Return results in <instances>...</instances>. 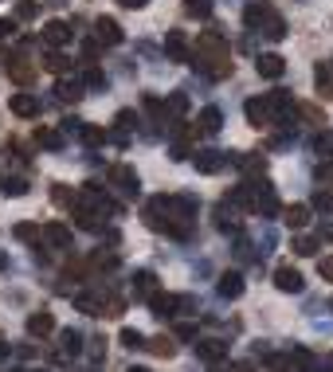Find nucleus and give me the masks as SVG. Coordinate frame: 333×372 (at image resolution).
<instances>
[{"label": "nucleus", "instance_id": "obj_1", "mask_svg": "<svg viewBox=\"0 0 333 372\" xmlns=\"http://www.w3.org/2000/svg\"><path fill=\"white\" fill-rule=\"evenodd\" d=\"M197 208L200 200L197 196H153V200L146 204V223L153 231H165V236L173 239H188L192 236V220H197Z\"/></svg>", "mask_w": 333, "mask_h": 372}, {"label": "nucleus", "instance_id": "obj_2", "mask_svg": "<svg viewBox=\"0 0 333 372\" xmlns=\"http://www.w3.org/2000/svg\"><path fill=\"white\" fill-rule=\"evenodd\" d=\"M192 67H197L204 79H212V83L228 79V75H231L228 40H223L220 32H200V35H197V47H192Z\"/></svg>", "mask_w": 333, "mask_h": 372}, {"label": "nucleus", "instance_id": "obj_3", "mask_svg": "<svg viewBox=\"0 0 333 372\" xmlns=\"http://www.w3.org/2000/svg\"><path fill=\"white\" fill-rule=\"evenodd\" d=\"M243 188H247V211H255V216H263V220H271V216L282 211L279 192H274L267 180H243Z\"/></svg>", "mask_w": 333, "mask_h": 372}, {"label": "nucleus", "instance_id": "obj_4", "mask_svg": "<svg viewBox=\"0 0 333 372\" xmlns=\"http://www.w3.org/2000/svg\"><path fill=\"white\" fill-rule=\"evenodd\" d=\"M149 310H153V318H177L180 310H197V298H188V294H153L149 298Z\"/></svg>", "mask_w": 333, "mask_h": 372}, {"label": "nucleus", "instance_id": "obj_5", "mask_svg": "<svg viewBox=\"0 0 333 372\" xmlns=\"http://www.w3.org/2000/svg\"><path fill=\"white\" fill-rule=\"evenodd\" d=\"M243 114H247V122H251L255 129H271V126H274V110H271V98H267V94H255V98H247Z\"/></svg>", "mask_w": 333, "mask_h": 372}, {"label": "nucleus", "instance_id": "obj_6", "mask_svg": "<svg viewBox=\"0 0 333 372\" xmlns=\"http://www.w3.org/2000/svg\"><path fill=\"white\" fill-rule=\"evenodd\" d=\"M192 165H197V173H204V177H216V173L231 161H228V153H220V149H197L192 153Z\"/></svg>", "mask_w": 333, "mask_h": 372}, {"label": "nucleus", "instance_id": "obj_7", "mask_svg": "<svg viewBox=\"0 0 333 372\" xmlns=\"http://www.w3.org/2000/svg\"><path fill=\"white\" fill-rule=\"evenodd\" d=\"M4 71H8V79L12 83H20V86H28L35 79V67L28 63V55H20V51H12L8 59H4Z\"/></svg>", "mask_w": 333, "mask_h": 372}, {"label": "nucleus", "instance_id": "obj_8", "mask_svg": "<svg viewBox=\"0 0 333 372\" xmlns=\"http://www.w3.org/2000/svg\"><path fill=\"white\" fill-rule=\"evenodd\" d=\"M216 228H220L223 236H240V208H235L231 200L216 204Z\"/></svg>", "mask_w": 333, "mask_h": 372}, {"label": "nucleus", "instance_id": "obj_9", "mask_svg": "<svg viewBox=\"0 0 333 372\" xmlns=\"http://www.w3.org/2000/svg\"><path fill=\"white\" fill-rule=\"evenodd\" d=\"M94 40L103 43V47H118L122 43V24L114 16H98L94 20Z\"/></svg>", "mask_w": 333, "mask_h": 372}, {"label": "nucleus", "instance_id": "obj_10", "mask_svg": "<svg viewBox=\"0 0 333 372\" xmlns=\"http://www.w3.org/2000/svg\"><path fill=\"white\" fill-rule=\"evenodd\" d=\"M40 35H43V43H47V47H67V43H71V35H75V32H71V24H67V20H47Z\"/></svg>", "mask_w": 333, "mask_h": 372}, {"label": "nucleus", "instance_id": "obj_11", "mask_svg": "<svg viewBox=\"0 0 333 372\" xmlns=\"http://www.w3.org/2000/svg\"><path fill=\"white\" fill-rule=\"evenodd\" d=\"M165 55L173 63H192V47H188L185 32H165Z\"/></svg>", "mask_w": 333, "mask_h": 372}, {"label": "nucleus", "instance_id": "obj_12", "mask_svg": "<svg viewBox=\"0 0 333 372\" xmlns=\"http://www.w3.org/2000/svg\"><path fill=\"white\" fill-rule=\"evenodd\" d=\"M86 94V83L83 79H67V75H59V83H55V98L59 102H67V106H75L78 98Z\"/></svg>", "mask_w": 333, "mask_h": 372}, {"label": "nucleus", "instance_id": "obj_13", "mask_svg": "<svg viewBox=\"0 0 333 372\" xmlns=\"http://www.w3.org/2000/svg\"><path fill=\"white\" fill-rule=\"evenodd\" d=\"M110 180L118 185V192H126V196H137V192H141V180H137V173L129 169V165H114V169H110Z\"/></svg>", "mask_w": 333, "mask_h": 372}, {"label": "nucleus", "instance_id": "obj_14", "mask_svg": "<svg viewBox=\"0 0 333 372\" xmlns=\"http://www.w3.org/2000/svg\"><path fill=\"white\" fill-rule=\"evenodd\" d=\"M43 239H47V247H55V251H71V228L59 220L43 223Z\"/></svg>", "mask_w": 333, "mask_h": 372}, {"label": "nucleus", "instance_id": "obj_15", "mask_svg": "<svg viewBox=\"0 0 333 372\" xmlns=\"http://www.w3.org/2000/svg\"><path fill=\"white\" fill-rule=\"evenodd\" d=\"M255 71H259L263 79H282V71H286V59H282L279 51H263V55L255 59Z\"/></svg>", "mask_w": 333, "mask_h": 372}, {"label": "nucleus", "instance_id": "obj_16", "mask_svg": "<svg viewBox=\"0 0 333 372\" xmlns=\"http://www.w3.org/2000/svg\"><path fill=\"white\" fill-rule=\"evenodd\" d=\"M197 356L204 364H220V361H228V345H223L220 337H208V341H197Z\"/></svg>", "mask_w": 333, "mask_h": 372}, {"label": "nucleus", "instance_id": "obj_17", "mask_svg": "<svg viewBox=\"0 0 333 372\" xmlns=\"http://www.w3.org/2000/svg\"><path fill=\"white\" fill-rule=\"evenodd\" d=\"M274 286H279L282 294H302L306 282H302V274L294 271V267H279V271H274Z\"/></svg>", "mask_w": 333, "mask_h": 372}, {"label": "nucleus", "instance_id": "obj_18", "mask_svg": "<svg viewBox=\"0 0 333 372\" xmlns=\"http://www.w3.org/2000/svg\"><path fill=\"white\" fill-rule=\"evenodd\" d=\"M216 294H220V298H228V302H235V298L243 294V274H240V271L220 274V282H216Z\"/></svg>", "mask_w": 333, "mask_h": 372}, {"label": "nucleus", "instance_id": "obj_19", "mask_svg": "<svg viewBox=\"0 0 333 372\" xmlns=\"http://www.w3.org/2000/svg\"><path fill=\"white\" fill-rule=\"evenodd\" d=\"M28 333H32V337H52V333H55V318L47 310L28 313Z\"/></svg>", "mask_w": 333, "mask_h": 372}, {"label": "nucleus", "instance_id": "obj_20", "mask_svg": "<svg viewBox=\"0 0 333 372\" xmlns=\"http://www.w3.org/2000/svg\"><path fill=\"white\" fill-rule=\"evenodd\" d=\"M78 353H83V333L63 330V333H59V349H55V356H59V361H71V356H78Z\"/></svg>", "mask_w": 333, "mask_h": 372}, {"label": "nucleus", "instance_id": "obj_21", "mask_svg": "<svg viewBox=\"0 0 333 372\" xmlns=\"http://www.w3.org/2000/svg\"><path fill=\"white\" fill-rule=\"evenodd\" d=\"M8 106L16 118H40V98H35V94H12Z\"/></svg>", "mask_w": 333, "mask_h": 372}, {"label": "nucleus", "instance_id": "obj_22", "mask_svg": "<svg viewBox=\"0 0 333 372\" xmlns=\"http://www.w3.org/2000/svg\"><path fill=\"white\" fill-rule=\"evenodd\" d=\"M259 35H267V40H274V43L286 40V20H282L279 12L271 8V12L263 16V24H259Z\"/></svg>", "mask_w": 333, "mask_h": 372}, {"label": "nucleus", "instance_id": "obj_23", "mask_svg": "<svg viewBox=\"0 0 333 372\" xmlns=\"http://www.w3.org/2000/svg\"><path fill=\"white\" fill-rule=\"evenodd\" d=\"M197 129L200 134H220L223 129V114H220V106H204V110H200V118H197Z\"/></svg>", "mask_w": 333, "mask_h": 372}, {"label": "nucleus", "instance_id": "obj_24", "mask_svg": "<svg viewBox=\"0 0 333 372\" xmlns=\"http://www.w3.org/2000/svg\"><path fill=\"white\" fill-rule=\"evenodd\" d=\"M75 310L90 313V318H103L106 313V298L103 294H75Z\"/></svg>", "mask_w": 333, "mask_h": 372}, {"label": "nucleus", "instance_id": "obj_25", "mask_svg": "<svg viewBox=\"0 0 333 372\" xmlns=\"http://www.w3.org/2000/svg\"><path fill=\"white\" fill-rule=\"evenodd\" d=\"M282 223H286L291 231H302L310 223V204H291V208L282 211Z\"/></svg>", "mask_w": 333, "mask_h": 372}, {"label": "nucleus", "instance_id": "obj_26", "mask_svg": "<svg viewBox=\"0 0 333 372\" xmlns=\"http://www.w3.org/2000/svg\"><path fill=\"white\" fill-rule=\"evenodd\" d=\"M153 294H157V274L153 271H137L134 274V298H146L149 302Z\"/></svg>", "mask_w": 333, "mask_h": 372}, {"label": "nucleus", "instance_id": "obj_27", "mask_svg": "<svg viewBox=\"0 0 333 372\" xmlns=\"http://www.w3.org/2000/svg\"><path fill=\"white\" fill-rule=\"evenodd\" d=\"M291 368H294V372H314V368H317L314 353H310L306 345H291Z\"/></svg>", "mask_w": 333, "mask_h": 372}, {"label": "nucleus", "instance_id": "obj_28", "mask_svg": "<svg viewBox=\"0 0 333 372\" xmlns=\"http://www.w3.org/2000/svg\"><path fill=\"white\" fill-rule=\"evenodd\" d=\"M35 141H40V149H63V141H67V137H63V129H55V126H43L40 134H35Z\"/></svg>", "mask_w": 333, "mask_h": 372}, {"label": "nucleus", "instance_id": "obj_29", "mask_svg": "<svg viewBox=\"0 0 333 372\" xmlns=\"http://www.w3.org/2000/svg\"><path fill=\"white\" fill-rule=\"evenodd\" d=\"M192 153H197V149H192V141H188L185 134H173V145H169L173 161H192Z\"/></svg>", "mask_w": 333, "mask_h": 372}, {"label": "nucleus", "instance_id": "obj_30", "mask_svg": "<svg viewBox=\"0 0 333 372\" xmlns=\"http://www.w3.org/2000/svg\"><path fill=\"white\" fill-rule=\"evenodd\" d=\"M291 251H294V255H302V259H310V255L322 251V239H317V236H294Z\"/></svg>", "mask_w": 333, "mask_h": 372}, {"label": "nucleus", "instance_id": "obj_31", "mask_svg": "<svg viewBox=\"0 0 333 372\" xmlns=\"http://www.w3.org/2000/svg\"><path fill=\"white\" fill-rule=\"evenodd\" d=\"M43 67L52 71V75H67V71H71V59L63 55L59 47H55V51H47V55H43Z\"/></svg>", "mask_w": 333, "mask_h": 372}, {"label": "nucleus", "instance_id": "obj_32", "mask_svg": "<svg viewBox=\"0 0 333 372\" xmlns=\"http://www.w3.org/2000/svg\"><path fill=\"white\" fill-rule=\"evenodd\" d=\"M86 267H90V271H114V267H118V255L114 251H94L90 259H86Z\"/></svg>", "mask_w": 333, "mask_h": 372}, {"label": "nucleus", "instance_id": "obj_33", "mask_svg": "<svg viewBox=\"0 0 333 372\" xmlns=\"http://www.w3.org/2000/svg\"><path fill=\"white\" fill-rule=\"evenodd\" d=\"M314 153L322 157V161H333V129H317V137H314Z\"/></svg>", "mask_w": 333, "mask_h": 372}, {"label": "nucleus", "instance_id": "obj_34", "mask_svg": "<svg viewBox=\"0 0 333 372\" xmlns=\"http://www.w3.org/2000/svg\"><path fill=\"white\" fill-rule=\"evenodd\" d=\"M314 83H317V94H322V98L333 91V67L329 63H317L314 67Z\"/></svg>", "mask_w": 333, "mask_h": 372}, {"label": "nucleus", "instance_id": "obj_35", "mask_svg": "<svg viewBox=\"0 0 333 372\" xmlns=\"http://www.w3.org/2000/svg\"><path fill=\"white\" fill-rule=\"evenodd\" d=\"M83 83H86V91H106V75H103V67L86 63V67H83Z\"/></svg>", "mask_w": 333, "mask_h": 372}, {"label": "nucleus", "instance_id": "obj_36", "mask_svg": "<svg viewBox=\"0 0 333 372\" xmlns=\"http://www.w3.org/2000/svg\"><path fill=\"white\" fill-rule=\"evenodd\" d=\"M146 349H149V353H157V356H173V353H177L173 337H165V333H161V337H149V341H146Z\"/></svg>", "mask_w": 333, "mask_h": 372}, {"label": "nucleus", "instance_id": "obj_37", "mask_svg": "<svg viewBox=\"0 0 333 372\" xmlns=\"http://www.w3.org/2000/svg\"><path fill=\"white\" fill-rule=\"evenodd\" d=\"M267 4H247V12H243V24L251 28V32H259V24H263V16H267Z\"/></svg>", "mask_w": 333, "mask_h": 372}, {"label": "nucleus", "instance_id": "obj_38", "mask_svg": "<svg viewBox=\"0 0 333 372\" xmlns=\"http://www.w3.org/2000/svg\"><path fill=\"white\" fill-rule=\"evenodd\" d=\"M185 12L197 20H208L212 16V0H185Z\"/></svg>", "mask_w": 333, "mask_h": 372}, {"label": "nucleus", "instance_id": "obj_39", "mask_svg": "<svg viewBox=\"0 0 333 372\" xmlns=\"http://www.w3.org/2000/svg\"><path fill=\"white\" fill-rule=\"evenodd\" d=\"M0 192H4V196H24L28 192V180L24 177H4V180H0Z\"/></svg>", "mask_w": 333, "mask_h": 372}, {"label": "nucleus", "instance_id": "obj_40", "mask_svg": "<svg viewBox=\"0 0 333 372\" xmlns=\"http://www.w3.org/2000/svg\"><path fill=\"white\" fill-rule=\"evenodd\" d=\"M165 102H169V114H173V122H177V118H185V114H188V98H185V94H169V98H165Z\"/></svg>", "mask_w": 333, "mask_h": 372}, {"label": "nucleus", "instance_id": "obj_41", "mask_svg": "<svg viewBox=\"0 0 333 372\" xmlns=\"http://www.w3.org/2000/svg\"><path fill=\"white\" fill-rule=\"evenodd\" d=\"M118 341H122V345H126V349H146V333L129 330V325H126V330L118 333Z\"/></svg>", "mask_w": 333, "mask_h": 372}, {"label": "nucleus", "instance_id": "obj_42", "mask_svg": "<svg viewBox=\"0 0 333 372\" xmlns=\"http://www.w3.org/2000/svg\"><path fill=\"white\" fill-rule=\"evenodd\" d=\"M314 208L325 211V216H333V192H329V188H317V192H314Z\"/></svg>", "mask_w": 333, "mask_h": 372}, {"label": "nucleus", "instance_id": "obj_43", "mask_svg": "<svg viewBox=\"0 0 333 372\" xmlns=\"http://www.w3.org/2000/svg\"><path fill=\"white\" fill-rule=\"evenodd\" d=\"M78 137H83L86 145H103V141H106V129H98V126H90V122H86V126H83V134H78Z\"/></svg>", "mask_w": 333, "mask_h": 372}, {"label": "nucleus", "instance_id": "obj_44", "mask_svg": "<svg viewBox=\"0 0 333 372\" xmlns=\"http://www.w3.org/2000/svg\"><path fill=\"white\" fill-rule=\"evenodd\" d=\"M40 236H43V231L35 228V223H16V239H20V243H35Z\"/></svg>", "mask_w": 333, "mask_h": 372}, {"label": "nucleus", "instance_id": "obj_45", "mask_svg": "<svg viewBox=\"0 0 333 372\" xmlns=\"http://www.w3.org/2000/svg\"><path fill=\"white\" fill-rule=\"evenodd\" d=\"M177 341H197V325H192V322H180L177 325Z\"/></svg>", "mask_w": 333, "mask_h": 372}, {"label": "nucleus", "instance_id": "obj_46", "mask_svg": "<svg viewBox=\"0 0 333 372\" xmlns=\"http://www.w3.org/2000/svg\"><path fill=\"white\" fill-rule=\"evenodd\" d=\"M317 274H322L325 282H333V255H325V259H317Z\"/></svg>", "mask_w": 333, "mask_h": 372}, {"label": "nucleus", "instance_id": "obj_47", "mask_svg": "<svg viewBox=\"0 0 333 372\" xmlns=\"http://www.w3.org/2000/svg\"><path fill=\"white\" fill-rule=\"evenodd\" d=\"M16 35V20H0V40H12Z\"/></svg>", "mask_w": 333, "mask_h": 372}, {"label": "nucleus", "instance_id": "obj_48", "mask_svg": "<svg viewBox=\"0 0 333 372\" xmlns=\"http://www.w3.org/2000/svg\"><path fill=\"white\" fill-rule=\"evenodd\" d=\"M16 12L28 20V16H35V4H32V0H20V8H16Z\"/></svg>", "mask_w": 333, "mask_h": 372}, {"label": "nucleus", "instance_id": "obj_49", "mask_svg": "<svg viewBox=\"0 0 333 372\" xmlns=\"http://www.w3.org/2000/svg\"><path fill=\"white\" fill-rule=\"evenodd\" d=\"M118 4H122V8H146L149 0H118Z\"/></svg>", "mask_w": 333, "mask_h": 372}, {"label": "nucleus", "instance_id": "obj_50", "mask_svg": "<svg viewBox=\"0 0 333 372\" xmlns=\"http://www.w3.org/2000/svg\"><path fill=\"white\" fill-rule=\"evenodd\" d=\"M129 372H149V368H141V364H134V368H129Z\"/></svg>", "mask_w": 333, "mask_h": 372}, {"label": "nucleus", "instance_id": "obj_51", "mask_svg": "<svg viewBox=\"0 0 333 372\" xmlns=\"http://www.w3.org/2000/svg\"><path fill=\"white\" fill-rule=\"evenodd\" d=\"M0 271H4V255H0Z\"/></svg>", "mask_w": 333, "mask_h": 372}, {"label": "nucleus", "instance_id": "obj_52", "mask_svg": "<svg viewBox=\"0 0 333 372\" xmlns=\"http://www.w3.org/2000/svg\"><path fill=\"white\" fill-rule=\"evenodd\" d=\"M314 372H333V368H314Z\"/></svg>", "mask_w": 333, "mask_h": 372}, {"label": "nucleus", "instance_id": "obj_53", "mask_svg": "<svg viewBox=\"0 0 333 372\" xmlns=\"http://www.w3.org/2000/svg\"><path fill=\"white\" fill-rule=\"evenodd\" d=\"M12 372H24V368H12Z\"/></svg>", "mask_w": 333, "mask_h": 372}, {"label": "nucleus", "instance_id": "obj_54", "mask_svg": "<svg viewBox=\"0 0 333 372\" xmlns=\"http://www.w3.org/2000/svg\"><path fill=\"white\" fill-rule=\"evenodd\" d=\"M228 372H235V368H228Z\"/></svg>", "mask_w": 333, "mask_h": 372}]
</instances>
